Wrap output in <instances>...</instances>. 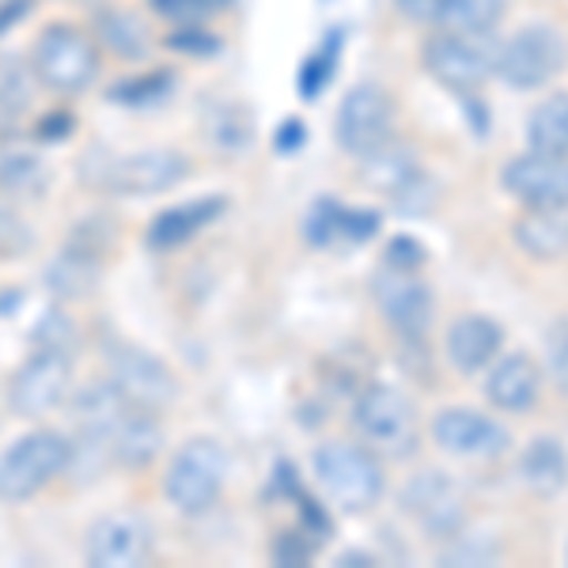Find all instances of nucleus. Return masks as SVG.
<instances>
[{
  "mask_svg": "<svg viewBox=\"0 0 568 568\" xmlns=\"http://www.w3.org/2000/svg\"><path fill=\"white\" fill-rule=\"evenodd\" d=\"M190 171V160L171 149H144V152H106L91 149L80 160V179L91 190L118 197H141V194H163L179 186Z\"/></svg>",
  "mask_w": 568,
  "mask_h": 568,
  "instance_id": "obj_1",
  "label": "nucleus"
},
{
  "mask_svg": "<svg viewBox=\"0 0 568 568\" xmlns=\"http://www.w3.org/2000/svg\"><path fill=\"white\" fill-rule=\"evenodd\" d=\"M72 459V439L39 428L16 439L8 452H0V504H23L50 485L53 478L69 470Z\"/></svg>",
  "mask_w": 568,
  "mask_h": 568,
  "instance_id": "obj_2",
  "label": "nucleus"
},
{
  "mask_svg": "<svg viewBox=\"0 0 568 568\" xmlns=\"http://www.w3.org/2000/svg\"><path fill=\"white\" fill-rule=\"evenodd\" d=\"M227 478V452L216 439H190L175 455V463L163 474V497L186 516L209 511L224 489Z\"/></svg>",
  "mask_w": 568,
  "mask_h": 568,
  "instance_id": "obj_3",
  "label": "nucleus"
},
{
  "mask_svg": "<svg viewBox=\"0 0 568 568\" xmlns=\"http://www.w3.org/2000/svg\"><path fill=\"white\" fill-rule=\"evenodd\" d=\"M34 77L61 95H77L99 77V50L84 31L69 23H53L34 39Z\"/></svg>",
  "mask_w": 568,
  "mask_h": 568,
  "instance_id": "obj_4",
  "label": "nucleus"
},
{
  "mask_svg": "<svg viewBox=\"0 0 568 568\" xmlns=\"http://www.w3.org/2000/svg\"><path fill=\"white\" fill-rule=\"evenodd\" d=\"M315 478L323 485V493L337 508L345 511H364L379 500L383 493V470L375 463L368 447L356 444H323L315 452Z\"/></svg>",
  "mask_w": 568,
  "mask_h": 568,
  "instance_id": "obj_5",
  "label": "nucleus"
},
{
  "mask_svg": "<svg viewBox=\"0 0 568 568\" xmlns=\"http://www.w3.org/2000/svg\"><path fill=\"white\" fill-rule=\"evenodd\" d=\"M353 420H356V428H361V436L368 439L375 452L387 455V459H406V455H414L420 425H417L414 402L402 390L375 383V387H368L356 398Z\"/></svg>",
  "mask_w": 568,
  "mask_h": 568,
  "instance_id": "obj_6",
  "label": "nucleus"
},
{
  "mask_svg": "<svg viewBox=\"0 0 568 568\" xmlns=\"http://www.w3.org/2000/svg\"><path fill=\"white\" fill-rule=\"evenodd\" d=\"M568 61V42L554 27L535 23L516 31L508 42L500 45V58H497V77L508 88L516 91H530V88H542L557 72L565 69Z\"/></svg>",
  "mask_w": 568,
  "mask_h": 568,
  "instance_id": "obj_7",
  "label": "nucleus"
},
{
  "mask_svg": "<svg viewBox=\"0 0 568 568\" xmlns=\"http://www.w3.org/2000/svg\"><path fill=\"white\" fill-rule=\"evenodd\" d=\"M500 45L489 34H470V31H447L425 42V69L433 72L439 84L447 88H478L481 80H489L497 72Z\"/></svg>",
  "mask_w": 568,
  "mask_h": 568,
  "instance_id": "obj_8",
  "label": "nucleus"
},
{
  "mask_svg": "<svg viewBox=\"0 0 568 568\" xmlns=\"http://www.w3.org/2000/svg\"><path fill=\"white\" fill-rule=\"evenodd\" d=\"M72 383L69 349H39L8 383V409L23 420H39L65 402Z\"/></svg>",
  "mask_w": 568,
  "mask_h": 568,
  "instance_id": "obj_9",
  "label": "nucleus"
},
{
  "mask_svg": "<svg viewBox=\"0 0 568 568\" xmlns=\"http://www.w3.org/2000/svg\"><path fill=\"white\" fill-rule=\"evenodd\" d=\"M103 361L110 379L118 383L136 406L144 409H163L179 398V379L168 364L155 353L141 349V345L130 342H106L103 345Z\"/></svg>",
  "mask_w": 568,
  "mask_h": 568,
  "instance_id": "obj_10",
  "label": "nucleus"
},
{
  "mask_svg": "<svg viewBox=\"0 0 568 568\" xmlns=\"http://www.w3.org/2000/svg\"><path fill=\"white\" fill-rule=\"evenodd\" d=\"M152 554V524L141 511H106L84 535V561L91 568H136Z\"/></svg>",
  "mask_w": 568,
  "mask_h": 568,
  "instance_id": "obj_11",
  "label": "nucleus"
},
{
  "mask_svg": "<svg viewBox=\"0 0 568 568\" xmlns=\"http://www.w3.org/2000/svg\"><path fill=\"white\" fill-rule=\"evenodd\" d=\"M390 130H394V103L383 88L361 84L342 99V106H337L334 133H337V144L349 155H361L364 160V155L379 152L383 144L390 141Z\"/></svg>",
  "mask_w": 568,
  "mask_h": 568,
  "instance_id": "obj_12",
  "label": "nucleus"
},
{
  "mask_svg": "<svg viewBox=\"0 0 568 568\" xmlns=\"http://www.w3.org/2000/svg\"><path fill=\"white\" fill-rule=\"evenodd\" d=\"M375 307L398 334L420 337L433 326V292L425 281L414 277V270H398V265H383L372 281Z\"/></svg>",
  "mask_w": 568,
  "mask_h": 568,
  "instance_id": "obj_13",
  "label": "nucleus"
},
{
  "mask_svg": "<svg viewBox=\"0 0 568 568\" xmlns=\"http://www.w3.org/2000/svg\"><path fill=\"white\" fill-rule=\"evenodd\" d=\"M500 186L519 197L527 209H557L568 205V155L535 152L516 155L504 163Z\"/></svg>",
  "mask_w": 568,
  "mask_h": 568,
  "instance_id": "obj_14",
  "label": "nucleus"
},
{
  "mask_svg": "<svg viewBox=\"0 0 568 568\" xmlns=\"http://www.w3.org/2000/svg\"><path fill=\"white\" fill-rule=\"evenodd\" d=\"M433 439L447 455L459 459H497L508 452L511 436L500 420L478 414V409H439L433 420Z\"/></svg>",
  "mask_w": 568,
  "mask_h": 568,
  "instance_id": "obj_15",
  "label": "nucleus"
},
{
  "mask_svg": "<svg viewBox=\"0 0 568 568\" xmlns=\"http://www.w3.org/2000/svg\"><path fill=\"white\" fill-rule=\"evenodd\" d=\"M402 504H406L409 516H414L433 538H452L455 530L463 527V516H466L459 485L447 481L444 474H436V470L409 481L406 493H402Z\"/></svg>",
  "mask_w": 568,
  "mask_h": 568,
  "instance_id": "obj_16",
  "label": "nucleus"
},
{
  "mask_svg": "<svg viewBox=\"0 0 568 568\" xmlns=\"http://www.w3.org/2000/svg\"><path fill=\"white\" fill-rule=\"evenodd\" d=\"M99 277H103V246L91 243V235L84 240V232H80L77 240H72L65 251H61L58 258L42 270L45 288H50V296H58V300L91 296Z\"/></svg>",
  "mask_w": 568,
  "mask_h": 568,
  "instance_id": "obj_17",
  "label": "nucleus"
},
{
  "mask_svg": "<svg viewBox=\"0 0 568 568\" xmlns=\"http://www.w3.org/2000/svg\"><path fill=\"white\" fill-rule=\"evenodd\" d=\"M224 209H227V197H220V194L194 197V201H186V205L163 209V213L144 227V243H149L152 251H175V246L194 240L197 232H205Z\"/></svg>",
  "mask_w": 568,
  "mask_h": 568,
  "instance_id": "obj_18",
  "label": "nucleus"
},
{
  "mask_svg": "<svg viewBox=\"0 0 568 568\" xmlns=\"http://www.w3.org/2000/svg\"><path fill=\"white\" fill-rule=\"evenodd\" d=\"M538 387H542V375L527 353H508L485 379V394L504 414H527L538 402Z\"/></svg>",
  "mask_w": 568,
  "mask_h": 568,
  "instance_id": "obj_19",
  "label": "nucleus"
},
{
  "mask_svg": "<svg viewBox=\"0 0 568 568\" xmlns=\"http://www.w3.org/2000/svg\"><path fill=\"white\" fill-rule=\"evenodd\" d=\"M379 227L375 213H353L337 205V197H318L315 209L304 220V235L311 246H334V243H368Z\"/></svg>",
  "mask_w": 568,
  "mask_h": 568,
  "instance_id": "obj_20",
  "label": "nucleus"
},
{
  "mask_svg": "<svg viewBox=\"0 0 568 568\" xmlns=\"http://www.w3.org/2000/svg\"><path fill=\"white\" fill-rule=\"evenodd\" d=\"M500 326L489 315H463L447 329V361L459 372H481L500 353Z\"/></svg>",
  "mask_w": 568,
  "mask_h": 568,
  "instance_id": "obj_21",
  "label": "nucleus"
},
{
  "mask_svg": "<svg viewBox=\"0 0 568 568\" xmlns=\"http://www.w3.org/2000/svg\"><path fill=\"white\" fill-rule=\"evenodd\" d=\"M516 243L538 262L565 258L568 254V205L527 209V213L516 220Z\"/></svg>",
  "mask_w": 568,
  "mask_h": 568,
  "instance_id": "obj_22",
  "label": "nucleus"
},
{
  "mask_svg": "<svg viewBox=\"0 0 568 568\" xmlns=\"http://www.w3.org/2000/svg\"><path fill=\"white\" fill-rule=\"evenodd\" d=\"M519 474L538 497H554L568 485V455L554 436H535L527 444L524 459H519Z\"/></svg>",
  "mask_w": 568,
  "mask_h": 568,
  "instance_id": "obj_23",
  "label": "nucleus"
},
{
  "mask_svg": "<svg viewBox=\"0 0 568 568\" xmlns=\"http://www.w3.org/2000/svg\"><path fill=\"white\" fill-rule=\"evenodd\" d=\"M527 141L535 152L568 155V95H549L527 118Z\"/></svg>",
  "mask_w": 568,
  "mask_h": 568,
  "instance_id": "obj_24",
  "label": "nucleus"
},
{
  "mask_svg": "<svg viewBox=\"0 0 568 568\" xmlns=\"http://www.w3.org/2000/svg\"><path fill=\"white\" fill-rule=\"evenodd\" d=\"M45 182H50V171L39 155L31 152H12L0 160V197L8 201H34L42 197Z\"/></svg>",
  "mask_w": 568,
  "mask_h": 568,
  "instance_id": "obj_25",
  "label": "nucleus"
},
{
  "mask_svg": "<svg viewBox=\"0 0 568 568\" xmlns=\"http://www.w3.org/2000/svg\"><path fill=\"white\" fill-rule=\"evenodd\" d=\"M95 31H99V42L125 61L149 53V31H144V23L136 20L133 12H103L95 20Z\"/></svg>",
  "mask_w": 568,
  "mask_h": 568,
  "instance_id": "obj_26",
  "label": "nucleus"
},
{
  "mask_svg": "<svg viewBox=\"0 0 568 568\" xmlns=\"http://www.w3.org/2000/svg\"><path fill=\"white\" fill-rule=\"evenodd\" d=\"M508 0H452L444 12L447 31H470V34H489L500 23Z\"/></svg>",
  "mask_w": 568,
  "mask_h": 568,
  "instance_id": "obj_27",
  "label": "nucleus"
},
{
  "mask_svg": "<svg viewBox=\"0 0 568 568\" xmlns=\"http://www.w3.org/2000/svg\"><path fill=\"white\" fill-rule=\"evenodd\" d=\"M337 53H342V34H329V39L318 45L315 53L304 61V69H300V77H296V84H300V95L304 99H315L318 91H323L329 84V77H334V69H337Z\"/></svg>",
  "mask_w": 568,
  "mask_h": 568,
  "instance_id": "obj_28",
  "label": "nucleus"
},
{
  "mask_svg": "<svg viewBox=\"0 0 568 568\" xmlns=\"http://www.w3.org/2000/svg\"><path fill=\"white\" fill-rule=\"evenodd\" d=\"M175 84V77L171 72H152V77H133V80H122L118 88H110L106 95L114 99V103H125V106H144V103H155V99H163Z\"/></svg>",
  "mask_w": 568,
  "mask_h": 568,
  "instance_id": "obj_29",
  "label": "nucleus"
},
{
  "mask_svg": "<svg viewBox=\"0 0 568 568\" xmlns=\"http://www.w3.org/2000/svg\"><path fill=\"white\" fill-rule=\"evenodd\" d=\"M34 246L31 224L16 213V201L0 197V258H20Z\"/></svg>",
  "mask_w": 568,
  "mask_h": 568,
  "instance_id": "obj_30",
  "label": "nucleus"
},
{
  "mask_svg": "<svg viewBox=\"0 0 568 568\" xmlns=\"http://www.w3.org/2000/svg\"><path fill=\"white\" fill-rule=\"evenodd\" d=\"M232 0H149V8L163 20L179 23V27H194L209 16H216L220 8H227Z\"/></svg>",
  "mask_w": 568,
  "mask_h": 568,
  "instance_id": "obj_31",
  "label": "nucleus"
},
{
  "mask_svg": "<svg viewBox=\"0 0 568 568\" xmlns=\"http://www.w3.org/2000/svg\"><path fill=\"white\" fill-rule=\"evenodd\" d=\"M72 337H77V326H72V318L65 311H45L39 318V326L31 329V342L39 345V349H69Z\"/></svg>",
  "mask_w": 568,
  "mask_h": 568,
  "instance_id": "obj_32",
  "label": "nucleus"
},
{
  "mask_svg": "<svg viewBox=\"0 0 568 568\" xmlns=\"http://www.w3.org/2000/svg\"><path fill=\"white\" fill-rule=\"evenodd\" d=\"M546 353H549V375H554L557 390L568 394V318L554 323V329H549Z\"/></svg>",
  "mask_w": 568,
  "mask_h": 568,
  "instance_id": "obj_33",
  "label": "nucleus"
},
{
  "mask_svg": "<svg viewBox=\"0 0 568 568\" xmlns=\"http://www.w3.org/2000/svg\"><path fill=\"white\" fill-rule=\"evenodd\" d=\"M168 45L171 50H182V53H194V58H209V53L220 50V39L209 34L201 23H194V27H179V31L168 39Z\"/></svg>",
  "mask_w": 568,
  "mask_h": 568,
  "instance_id": "obj_34",
  "label": "nucleus"
},
{
  "mask_svg": "<svg viewBox=\"0 0 568 568\" xmlns=\"http://www.w3.org/2000/svg\"><path fill=\"white\" fill-rule=\"evenodd\" d=\"M447 4H452V0H394V8L414 23H439Z\"/></svg>",
  "mask_w": 568,
  "mask_h": 568,
  "instance_id": "obj_35",
  "label": "nucleus"
},
{
  "mask_svg": "<svg viewBox=\"0 0 568 568\" xmlns=\"http://www.w3.org/2000/svg\"><path fill=\"white\" fill-rule=\"evenodd\" d=\"M273 557H277V565H304L311 557V542H304L300 535H281L277 546H273Z\"/></svg>",
  "mask_w": 568,
  "mask_h": 568,
  "instance_id": "obj_36",
  "label": "nucleus"
},
{
  "mask_svg": "<svg viewBox=\"0 0 568 568\" xmlns=\"http://www.w3.org/2000/svg\"><path fill=\"white\" fill-rule=\"evenodd\" d=\"M72 125H77V122H72L69 110H53V114L42 118L34 133H39V141H65V136L72 133Z\"/></svg>",
  "mask_w": 568,
  "mask_h": 568,
  "instance_id": "obj_37",
  "label": "nucleus"
},
{
  "mask_svg": "<svg viewBox=\"0 0 568 568\" xmlns=\"http://www.w3.org/2000/svg\"><path fill=\"white\" fill-rule=\"evenodd\" d=\"M304 136H307L304 122H296V118H288V122L281 125L273 141H277V152H300V149H304Z\"/></svg>",
  "mask_w": 568,
  "mask_h": 568,
  "instance_id": "obj_38",
  "label": "nucleus"
},
{
  "mask_svg": "<svg viewBox=\"0 0 568 568\" xmlns=\"http://www.w3.org/2000/svg\"><path fill=\"white\" fill-rule=\"evenodd\" d=\"M27 12H31V0H4V4H0V39H4Z\"/></svg>",
  "mask_w": 568,
  "mask_h": 568,
  "instance_id": "obj_39",
  "label": "nucleus"
},
{
  "mask_svg": "<svg viewBox=\"0 0 568 568\" xmlns=\"http://www.w3.org/2000/svg\"><path fill=\"white\" fill-rule=\"evenodd\" d=\"M16 304H23V288H8V296L0 300V315H8Z\"/></svg>",
  "mask_w": 568,
  "mask_h": 568,
  "instance_id": "obj_40",
  "label": "nucleus"
}]
</instances>
